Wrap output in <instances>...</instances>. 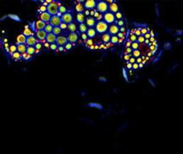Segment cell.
Wrapping results in <instances>:
<instances>
[{
    "instance_id": "obj_3",
    "label": "cell",
    "mask_w": 183,
    "mask_h": 154,
    "mask_svg": "<svg viewBox=\"0 0 183 154\" xmlns=\"http://www.w3.org/2000/svg\"><path fill=\"white\" fill-rule=\"evenodd\" d=\"M97 10L101 13V14H106L108 13V10L110 9L109 8V5L107 4V2H104V1H98V4H97Z\"/></svg>"
},
{
    "instance_id": "obj_4",
    "label": "cell",
    "mask_w": 183,
    "mask_h": 154,
    "mask_svg": "<svg viewBox=\"0 0 183 154\" xmlns=\"http://www.w3.org/2000/svg\"><path fill=\"white\" fill-rule=\"evenodd\" d=\"M115 15L111 13V12H108V13H106V14H104V21L107 23V24H112L115 21Z\"/></svg>"
},
{
    "instance_id": "obj_47",
    "label": "cell",
    "mask_w": 183,
    "mask_h": 154,
    "mask_svg": "<svg viewBox=\"0 0 183 154\" xmlns=\"http://www.w3.org/2000/svg\"><path fill=\"white\" fill-rule=\"evenodd\" d=\"M98 81H102V82H105V81H107V79L104 78V77H99V78H98Z\"/></svg>"
},
{
    "instance_id": "obj_17",
    "label": "cell",
    "mask_w": 183,
    "mask_h": 154,
    "mask_svg": "<svg viewBox=\"0 0 183 154\" xmlns=\"http://www.w3.org/2000/svg\"><path fill=\"white\" fill-rule=\"evenodd\" d=\"M17 46V52H19L20 53H21V54H23L25 53H26V51H27V46H26V44H18V45H16Z\"/></svg>"
},
{
    "instance_id": "obj_28",
    "label": "cell",
    "mask_w": 183,
    "mask_h": 154,
    "mask_svg": "<svg viewBox=\"0 0 183 154\" xmlns=\"http://www.w3.org/2000/svg\"><path fill=\"white\" fill-rule=\"evenodd\" d=\"M53 30H54V26H52L50 24H48L45 28H44V31L46 32L47 34H50V33H53Z\"/></svg>"
},
{
    "instance_id": "obj_56",
    "label": "cell",
    "mask_w": 183,
    "mask_h": 154,
    "mask_svg": "<svg viewBox=\"0 0 183 154\" xmlns=\"http://www.w3.org/2000/svg\"><path fill=\"white\" fill-rule=\"evenodd\" d=\"M38 53H40V50L37 49V50H36V53H35V54H38Z\"/></svg>"
},
{
    "instance_id": "obj_11",
    "label": "cell",
    "mask_w": 183,
    "mask_h": 154,
    "mask_svg": "<svg viewBox=\"0 0 183 154\" xmlns=\"http://www.w3.org/2000/svg\"><path fill=\"white\" fill-rule=\"evenodd\" d=\"M97 4L98 2H96L94 0H87L84 3V6L88 9H93L95 7H97Z\"/></svg>"
},
{
    "instance_id": "obj_23",
    "label": "cell",
    "mask_w": 183,
    "mask_h": 154,
    "mask_svg": "<svg viewBox=\"0 0 183 154\" xmlns=\"http://www.w3.org/2000/svg\"><path fill=\"white\" fill-rule=\"evenodd\" d=\"M76 20H77V22H79L80 24L84 23V21H85V15H84V14L78 13L77 15H76Z\"/></svg>"
},
{
    "instance_id": "obj_43",
    "label": "cell",
    "mask_w": 183,
    "mask_h": 154,
    "mask_svg": "<svg viewBox=\"0 0 183 154\" xmlns=\"http://www.w3.org/2000/svg\"><path fill=\"white\" fill-rule=\"evenodd\" d=\"M62 30H66L67 28H68V25L67 24H65V23H63L62 22V24L60 25V26H59Z\"/></svg>"
},
{
    "instance_id": "obj_24",
    "label": "cell",
    "mask_w": 183,
    "mask_h": 154,
    "mask_svg": "<svg viewBox=\"0 0 183 154\" xmlns=\"http://www.w3.org/2000/svg\"><path fill=\"white\" fill-rule=\"evenodd\" d=\"M88 30V25L85 24V23H82V24L79 25V31L82 33V34H83V33H87Z\"/></svg>"
},
{
    "instance_id": "obj_29",
    "label": "cell",
    "mask_w": 183,
    "mask_h": 154,
    "mask_svg": "<svg viewBox=\"0 0 183 154\" xmlns=\"http://www.w3.org/2000/svg\"><path fill=\"white\" fill-rule=\"evenodd\" d=\"M11 58H12L13 59H15L16 61H17V60H20V59L22 58V54L20 53L19 52H16L15 53H13V55L11 56Z\"/></svg>"
},
{
    "instance_id": "obj_14",
    "label": "cell",
    "mask_w": 183,
    "mask_h": 154,
    "mask_svg": "<svg viewBox=\"0 0 183 154\" xmlns=\"http://www.w3.org/2000/svg\"><path fill=\"white\" fill-rule=\"evenodd\" d=\"M26 40H27V37L25 36L24 34H20L16 37V45H18V44H26Z\"/></svg>"
},
{
    "instance_id": "obj_42",
    "label": "cell",
    "mask_w": 183,
    "mask_h": 154,
    "mask_svg": "<svg viewBox=\"0 0 183 154\" xmlns=\"http://www.w3.org/2000/svg\"><path fill=\"white\" fill-rule=\"evenodd\" d=\"M116 25H117L118 26L123 27V26H124V21H123L122 20H117V21H116Z\"/></svg>"
},
{
    "instance_id": "obj_16",
    "label": "cell",
    "mask_w": 183,
    "mask_h": 154,
    "mask_svg": "<svg viewBox=\"0 0 183 154\" xmlns=\"http://www.w3.org/2000/svg\"><path fill=\"white\" fill-rule=\"evenodd\" d=\"M57 36H55L54 33H50L48 34L47 37H46V41L47 42L50 43V44H53V43H56V40H57Z\"/></svg>"
},
{
    "instance_id": "obj_45",
    "label": "cell",
    "mask_w": 183,
    "mask_h": 154,
    "mask_svg": "<svg viewBox=\"0 0 183 154\" xmlns=\"http://www.w3.org/2000/svg\"><path fill=\"white\" fill-rule=\"evenodd\" d=\"M115 18H117L119 20H121V18H122V14H121V13H119V12L116 13V14H115Z\"/></svg>"
},
{
    "instance_id": "obj_1",
    "label": "cell",
    "mask_w": 183,
    "mask_h": 154,
    "mask_svg": "<svg viewBox=\"0 0 183 154\" xmlns=\"http://www.w3.org/2000/svg\"><path fill=\"white\" fill-rule=\"evenodd\" d=\"M60 3L58 1H54V3L48 4V12L52 15H57L58 12H59V8L60 7Z\"/></svg>"
},
{
    "instance_id": "obj_21",
    "label": "cell",
    "mask_w": 183,
    "mask_h": 154,
    "mask_svg": "<svg viewBox=\"0 0 183 154\" xmlns=\"http://www.w3.org/2000/svg\"><path fill=\"white\" fill-rule=\"evenodd\" d=\"M96 33H97V31L94 28H88V32H87V35H88V37L90 38H93L96 36Z\"/></svg>"
},
{
    "instance_id": "obj_49",
    "label": "cell",
    "mask_w": 183,
    "mask_h": 154,
    "mask_svg": "<svg viewBox=\"0 0 183 154\" xmlns=\"http://www.w3.org/2000/svg\"><path fill=\"white\" fill-rule=\"evenodd\" d=\"M59 51H60V52H62V51H66L65 49H64V47H59Z\"/></svg>"
},
{
    "instance_id": "obj_40",
    "label": "cell",
    "mask_w": 183,
    "mask_h": 154,
    "mask_svg": "<svg viewBox=\"0 0 183 154\" xmlns=\"http://www.w3.org/2000/svg\"><path fill=\"white\" fill-rule=\"evenodd\" d=\"M88 35H87V33H83V34H81V39H82V41L85 42L86 41H88Z\"/></svg>"
},
{
    "instance_id": "obj_25",
    "label": "cell",
    "mask_w": 183,
    "mask_h": 154,
    "mask_svg": "<svg viewBox=\"0 0 183 154\" xmlns=\"http://www.w3.org/2000/svg\"><path fill=\"white\" fill-rule=\"evenodd\" d=\"M76 29H77V27H76V25L75 24V23H71V24L68 25V28H67V30L70 32V33L76 32Z\"/></svg>"
},
{
    "instance_id": "obj_22",
    "label": "cell",
    "mask_w": 183,
    "mask_h": 154,
    "mask_svg": "<svg viewBox=\"0 0 183 154\" xmlns=\"http://www.w3.org/2000/svg\"><path fill=\"white\" fill-rule=\"evenodd\" d=\"M23 34L26 37H34V31L31 29V28H27V29H25Z\"/></svg>"
},
{
    "instance_id": "obj_2",
    "label": "cell",
    "mask_w": 183,
    "mask_h": 154,
    "mask_svg": "<svg viewBox=\"0 0 183 154\" xmlns=\"http://www.w3.org/2000/svg\"><path fill=\"white\" fill-rule=\"evenodd\" d=\"M109 25L108 24L105 22V21H103V20H100L98 22H97V24L95 25V29L97 31V32L99 33V34H105L106 32L109 30Z\"/></svg>"
},
{
    "instance_id": "obj_27",
    "label": "cell",
    "mask_w": 183,
    "mask_h": 154,
    "mask_svg": "<svg viewBox=\"0 0 183 154\" xmlns=\"http://www.w3.org/2000/svg\"><path fill=\"white\" fill-rule=\"evenodd\" d=\"M62 32V29L59 27V26H56V27H54V30H53V33L55 35V36H60V34Z\"/></svg>"
},
{
    "instance_id": "obj_10",
    "label": "cell",
    "mask_w": 183,
    "mask_h": 154,
    "mask_svg": "<svg viewBox=\"0 0 183 154\" xmlns=\"http://www.w3.org/2000/svg\"><path fill=\"white\" fill-rule=\"evenodd\" d=\"M51 18H52V15L48 13V11H47V12H44V13H41V14H40V20H42V21H44V22H45L47 25L49 24Z\"/></svg>"
},
{
    "instance_id": "obj_46",
    "label": "cell",
    "mask_w": 183,
    "mask_h": 154,
    "mask_svg": "<svg viewBox=\"0 0 183 154\" xmlns=\"http://www.w3.org/2000/svg\"><path fill=\"white\" fill-rule=\"evenodd\" d=\"M123 75H124V78L126 81H128L127 75H126V69H123Z\"/></svg>"
},
{
    "instance_id": "obj_30",
    "label": "cell",
    "mask_w": 183,
    "mask_h": 154,
    "mask_svg": "<svg viewBox=\"0 0 183 154\" xmlns=\"http://www.w3.org/2000/svg\"><path fill=\"white\" fill-rule=\"evenodd\" d=\"M8 18H10L11 20H15V21H18V22H21V20H20V18L18 16V15H8Z\"/></svg>"
},
{
    "instance_id": "obj_59",
    "label": "cell",
    "mask_w": 183,
    "mask_h": 154,
    "mask_svg": "<svg viewBox=\"0 0 183 154\" xmlns=\"http://www.w3.org/2000/svg\"><path fill=\"white\" fill-rule=\"evenodd\" d=\"M78 43H79V44H81V43H82V41H81V40H78Z\"/></svg>"
},
{
    "instance_id": "obj_54",
    "label": "cell",
    "mask_w": 183,
    "mask_h": 154,
    "mask_svg": "<svg viewBox=\"0 0 183 154\" xmlns=\"http://www.w3.org/2000/svg\"><path fill=\"white\" fill-rule=\"evenodd\" d=\"M9 47H10V46H8V43H5V44H4V48H5V49H8Z\"/></svg>"
},
{
    "instance_id": "obj_33",
    "label": "cell",
    "mask_w": 183,
    "mask_h": 154,
    "mask_svg": "<svg viewBox=\"0 0 183 154\" xmlns=\"http://www.w3.org/2000/svg\"><path fill=\"white\" fill-rule=\"evenodd\" d=\"M119 38L118 37V36H112L110 42L113 44H117V43H119Z\"/></svg>"
},
{
    "instance_id": "obj_57",
    "label": "cell",
    "mask_w": 183,
    "mask_h": 154,
    "mask_svg": "<svg viewBox=\"0 0 183 154\" xmlns=\"http://www.w3.org/2000/svg\"><path fill=\"white\" fill-rule=\"evenodd\" d=\"M7 41H8V39H7V38H4V42L7 43Z\"/></svg>"
},
{
    "instance_id": "obj_58",
    "label": "cell",
    "mask_w": 183,
    "mask_h": 154,
    "mask_svg": "<svg viewBox=\"0 0 183 154\" xmlns=\"http://www.w3.org/2000/svg\"><path fill=\"white\" fill-rule=\"evenodd\" d=\"M99 49V46L96 45V46H95V49Z\"/></svg>"
},
{
    "instance_id": "obj_20",
    "label": "cell",
    "mask_w": 183,
    "mask_h": 154,
    "mask_svg": "<svg viewBox=\"0 0 183 154\" xmlns=\"http://www.w3.org/2000/svg\"><path fill=\"white\" fill-rule=\"evenodd\" d=\"M111 37L112 36L110 34V33H105L104 34L103 36H102V40L104 41V43H109V42H110V41H111Z\"/></svg>"
},
{
    "instance_id": "obj_52",
    "label": "cell",
    "mask_w": 183,
    "mask_h": 154,
    "mask_svg": "<svg viewBox=\"0 0 183 154\" xmlns=\"http://www.w3.org/2000/svg\"><path fill=\"white\" fill-rule=\"evenodd\" d=\"M125 41V39H123V38H119V44H120V43H122L123 41Z\"/></svg>"
},
{
    "instance_id": "obj_38",
    "label": "cell",
    "mask_w": 183,
    "mask_h": 154,
    "mask_svg": "<svg viewBox=\"0 0 183 154\" xmlns=\"http://www.w3.org/2000/svg\"><path fill=\"white\" fill-rule=\"evenodd\" d=\"M59 12H60L61 14L64 15V14L67 13V9H66V8L64 7V6H60V7L59 8Z\"/></svg>"
},
{
    "instance_id": "obj_44",
    "label": "cell",
    "mask_w": 183,
    "mask_h": 154,
    "mask_svg": "<svg viewBox=\"0 0 183 154\" xmlns=\"http://www.w3.org/2000/svg\"><path fill=\"white\" fill-rule=\"evenodd\" d=\"M35 48H36V49H38V50H41V49L42 48V44L41 43V42H37V44H36V46H35Z\"/></svg>"
},
{
    "instance_id": "obj_12",
    "label": "cell",
    "mask_w": 183,
    "mask_h": 154,
    "mask_svg": "<svg viewBox=\"0 0 183 154\" xmlns=\"http://www.w3.org/2000/svg\"><path fill=\"white\" fill-rule=\"evenodd\" d=\"M37 42H39V41L35 37H27V40H26V45L28 47H35Z\"/></svg>"
},
{
    "instance_id": "obj_15",
    "label": "cell",
    "mask_w": 183,
    "mask_h": 154,
    "mask_svg": "<svg viewBox=\"0 0 183 154\" xmlns=\"http://www.w3.org/2000/svg\"><path fill=\"white\" fill-rule=\"evenodd\" d=\"M36 36L39 39V40H46V37L48 36V34L46 33V32L44 30H42V31H37L36 32Z\"/></svg>"
},
{
    "instance_id": "obj_6",
    "label": "cell",
    "mask_w": 183,
    "mask_h": 154,
    "mask_svg": "<svg viewBox=\"0 0 183 154\" xmlns=\"http://www.w3.org/2000/svg\"><path fill=\"white\" fill-rule=\"evenodd\" d=\"M49 24L51 25L52 26H54V27L60 26V25L62 24V20H61V18H59V17L57 16V15H54V16H52V18H51Z\"/></svg>"
},
{
    "instance_id": "obj_51",
    "label": "cell",
    "mask_w": 183,
    "mask_h": 154,
    "mask_svg": "<svg viewBox=\"0 0 183 154\" xmlns=\"http://www.w3.org/2000/svg\"><path fill=\"white\" fill-rule=\"evenodd\" d=\"M62 15H63V14H61L60 12H58V14H57V16H59V18H61V17H62Z\"/></svg>"
},
{
    "instance_id": "obj_7",
    "label": "cell",
    "mask_w": 183,
    "mask_h": 154,
    "mask_svg": "<svg viewBox=\"0 0 183 154\" xmlns=\"http://www.w3.org/2000/svg\"><path fill=\"white\" fill-rule=\"evenodd\" d=\"M47 25V24L41 20H37V21H35V25H34V31L37 32V31H42V30H44L45 26Z\"/></svg>"
},
{
    "instance_id": "obj_13",
    "label": "cell",
    "mask_w": 183,
    "mask_h": 154,
    "mask_svg": "<svg viewBox=\"0 0 183 154\" xmlns=\"http://www.w3.org/2000/svg\"><path fill=\"white\" fill-rule=\"evenodd\" d=\"M68 41L71 43H76V41H78V34L76 32L70 33L67 37Z\"/></svg>"
},
{
    "instance_id": "obj_39",
    "label": "cell",
    "mask_w": 183,
    "mask_h": 154,
    "mask_svg": "<svg viewBox=\"0 0 183 154\" xmlns=\"http://www.w3.org/2000/svg\"><path fill=\"white\" fill-rule=\"evenodd\" d=\"M58 49H59V46H58L56 43L50 44V49H51V50H54V51H56Z\"/></svg>"
},
{
    "instance_id": "obj_32",
    "label": "cell",
    "mask_w": 183,
    "mask_h": 154,
    "mask_svg": "<svg viewBox=\"0 0 183 154\" xmlns=\"http://www.w3.org/2000/svg\"><path fill=\"white\" fill-rule=\"evenodd\" d=\"M9 51H10L9 54H10V56H12L13 53H15L17 52V46L16 45H11L9 47Z\"/></svg>"
},
{
    "instance_id": "obj_5",
    "label": "cell",
    "mask_w": 183,
    "mask_h": 154,
    "mask_svg": "<svg viewBox=\"0 0 183 154\" xmlns=\"http://www.w3.org/2000/svg\"><path fill=\"white\" fill-rule=\"evenodd\" d=\"M68 42V38L64 36H59L56 40V44L59 47H64Z\"/></svg>"
},
{
    "instance_id": "obj_19",
    "label": "cell",
    "mask_w": 183,
    "mask_h": 154,
    "mask_svg": "<svg viewBox=\"0 0 183 154\" xmlns=\"http://www.w3.org/2000/svg\"><path fill=\"white\" fill-rule=\"evenodd\" d=\"M96 20L94 18H88L86 20V25L89 26V28H93V26L96 25Z\"/></svg>"
},
{
    "instance_id": "obj_9",
    "label": "cell",
    "mask_w": 183,
    "mask_h": 154,
    "mask_svg": "<svg viewBox=\"0 0 183 154\" xmlns=\"http://www.w3.org/2000/svg\"><path fill=\"white\" fill-rule=\"evenodd\" d=\"M119 31H120V29L116 24L111 25L109 28V33L111 36H117L119 33Z\"/></svg>"
},
{
    "instance_id": "obj_37",
    "label": "cell",
    "mask_w": 183,
    "mask_h": 154,
    "mask_svg": "<svg viewBox=\"0 0 183 154\" xmlns=\"http://www.w3.org/2000/svg\"><path fill=\"white\" fill-rule=\"evenodd\" d=\"M22 58H24L25 60H30L31 58H32V55L28 54L27 53H25L22 54Z\"/></svg>"
},
{
    "instance_id": "obj_53",
    "label": "cell",
    "mask_w": 183,
    "mask_h": 154,
    "mask_svg": "<svg viewBox=\"0 0 183 154\" xmlns=\"http://www.w3.org/2000/svg\"><path fill=\"white\" fill-rule=\"evenodd\" d=\"M100 15V14H99V13H98V12H96V13H95V15H94V17H95L96 19H97V18H98V15Z\"/></svg>"
},
{
    "instance_id": "obj_36",
    "label": "cell",
    "mask_w": 183,
    "mask_h": 154,
    "mask_svg": "<svg viewBox=\"0 0 183 154\" xmlns=\"http://www.w3.org/2000/svg\"><path fill=\"white\" fill-rule=\"evenodd\" d=\"M38 11H39L40 13H44V12H47V11H48V7L42 4V5H41V6H40V8L38 9Z\"/></svg>"
},
{
    "instance_id": "obj_34",
    "label": "cell",
    "mask_w": 183,
    "mask_h": 154,
    "mask_svg": "<svg viewBox=\"0 0 183 154\" xmlns=\"http://www.w3.org/2000/svg\"><path fill=\"white\" fill-rule=\"evenodd\" d=\"M85 44H86V47H87L88 49H89L90 47L93 46V40H92L91 38H89L88 41H85Z\"/></svg>"
},
{
    "instance_id": "obj_18",
    "label": "cell",
    "mask_w": 183,
    "mask_h": 154,
    "mask_svg": "<svg viewBox=\"0 0 183 154\" xmlns=\"http://www.w3.org/2000/svg\"><path fill=\"white\" fill-rule=\"evenodd\" d=\"M109 8H110V11L111 12V13H118L119 12V6H118V4H116V3H113L111 4H110L109 5Z\"/></svg>"
},
{
    "instance_id": "obj_55",
    "label": "cell",
    "mask_w": 183,
    "mask_h": 154,
    "mask_svg": "<svg viewBox=\"0 0 183 154\" xmlns=\"http://www.w3.org/2000/svg\"><path fill=\"white\" fill-rule=\"evenodd\" d=\"M85 13H86V15H88L91 12H90L89 10H86V12H85Z\"/></svg>"
},
{
    "instance_id": "obj_48",
    "label": "cell",
    "mask_w": 183,
    "mask_h": 154,
    "mask_svg": "<svg viewBox=\"0 0 183 154\" xmlns=\"http://www.w3.org/2000/svg\"><path fill=\"white\" fill-rule=\"evenodd\" d=\"M44 47H45L46 49H50V43H48V42L44 43Z\"/></svg>"
},
{
    "instance_id": "obj_26",
    "label": "cell",
    "mask_w": 183,
    "mask_h": 154,
    "mask_svg": "<svg viewBox=\"0 0 183 154\" xmlns=\"http://www.w3.org/2000/svg\"><path fill=\"white\" fill-rule=\"evenodd\" d=\"M84 9H85V6H84V4H77L76 5V10L78 13H81V12H83V11H84Z\"/></svg>"
},
{
    "instance_id": "obj_50",
    "label": "cell",
    "mask_w": 183,
    "mask_h": 154,
    "mask_svg": "<svg viewBox=\"0 0 183 154\" xmlns=\"http://www.w3.org/2000/svg\"><path fill=\"white\" fill-rule=\"evenodd\" d=\"M102 18L104 19V15H98V17L96 20H98V21H100V20H101Z\"/></svg>"
},
{
    "instance_id": "obj_41",
    "label": "cell",
    "mask_w": 183,
    "mask_h": 154,
    "mask_svg": "<svg viewBox=\"0 0 183 154\" xmlns=\"http://www.w3.org/2000/svg\"><path fill=\"white\" fill-rule=\"evenodd\" d=\"M72 48V43H71V42H68L65 46H64V49H65V50H71Z\"/></svg>"
},
{
    "instance_id": "obj_31",
    "label": "cell",
    "mask_w": 183,
    "mask_h": 154,
    "mask_svg": "<svg viewBox=\"0 0 183 154\" xmlns=\"http://www.w3.org/2000/svg\"><path fill=\"white\" fill-rule=\"evenodd\" d=\"M36 50H37V49H36L35 47H28V48H27L26 53H27L28 54H30V55H32V54H35Z\"/></svg>"
},
{
    "instance_id": "obj_8",
    "label": "cell",
    "mask_w": 183,
    "mask_h": 154,
    "mask_svg": "<svg viewBox=\"0 0 183 154\" xmlns=\"http://www.w3.org/2000/svg\"><path fill=\"white\" fill-rule=\"evenodd\" d=\"M61 20H62L63 23H65L67 25L73 23V16L71 13H66V14L63 15L61 17Z\"/></svg>"
},
{
    "instance_id": "obj_35",
    "label": "cell",
    "mask_w": 183,
    "mask_h": 154,
    "mask_svg": "<svg viewBox=\"0 0 183 154\" xmlns=\"http://www.w3.org/2000/svg\"><path fill=\"white\" fill-rule=\"evenodd\" d=\"M89 107H95L97 108H99V109H103V107L101 104H99V103H89L88 104Z\"/></svg>"
}]
</instances>
